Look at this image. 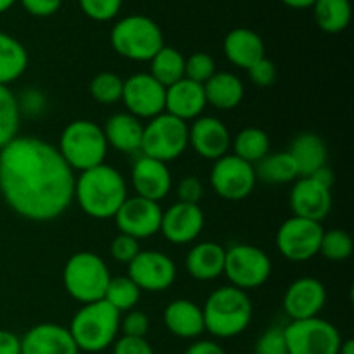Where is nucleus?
<instances>
[{
	"instance_id": "nucleus-35",
	"label": "nucleus",
	"mask_w": 354,
	"mask_h": 354,
	"mask_svg": "<svg viewBox=\"0 0 354 354\" xmlns=\"http://www.w3.org/2000/svg\"><path fill=\"white\" fill-rule=\"evenodd\" d=\"M21 124V111L17 97L9 86L0 85V149L17 137Z\"/></svg>"
},
{
	"instance_id": "nucleus-7",
	"label": "nucleus",
	"mask_w": 354,
	"mask_h": 354,
	"mask_svg": "<svg viewBox=\"0 0 354 354\" xmlns=\"http://www.w3.org/2000/svg\"><path fill=\"white\" fill-rule=\"evenodd\" d=\"M109 280L111 273L106 261L90 251L75 252L62 270L66 292L82 304L104 299Z\"/></svg>"
},
{
	"instance_id": "nucleus-34",
	"label": "nucleus",
	"mask_w": 354,
	"mask_h": 354,
	"mask_svg": "<svg viewBox=\"0 0 354 354\" xmlns=\"http://www.w3.org/2000/svg\"><path fill=\"white\" fill-rule=\"evenodd\" d=\"M142 290L133 283V280L128 275L124 277H111L107 283L104 301L109 303L118 313H127V311L135 310L137 303L140 301Z\"/></svg>"
},
{
	"instance_id": "nucleus-29",
	"label": "nucleus",
	"mask_w": 354,
	"mask_h": 354,
	"mask_svg": "<svg viewBox=\"0 0 354 354\" xmlns=\"http://www.w3.org/2000/svg\"><path fill=\"white\" fill-rule=\"evenodd\" d=\"M28 50L12 35L0 31V85L9 86L28 69Z\"/></svg>"
},
{
	"instance_id": "nucleus-12",
	"label": "nucleus",
	"mask_w": 354,
	"mask_h": 354,
	"mask_svg": "<svg viewBox=\"0 0 354 354\" xmlns=\"http://www.w3.org/2000/svg\"><path fill=\"white\" fill-rule=\"evenodd\" d=\"M256 171L254 166L242 161L235 154H225L213 162L209 173L211 189L225 201H242L254 190Z\"/></svg>"
},
{
	"instance_id": "nucleus-31",
	"label": "nucleus",
	"mask_w": 354,
	"mask_h": 354,
	"mask_svg": "<svg viewBox=\"0 0 354 354\" xmlns=\"http://www.w3.org/2000/svg\"><path fill=\"white\" fill-rule=\"evenodd\" d=\"M311 9H313L318 28L325 33H341L351 23V2L349 0H317Z\"/></svg>"
},
{
	"instance_id": "nucleus-48",
	"label": "nucleus",
	"mask_w": 354,
	"mask_h": 354,
	"mask_svg": "<svg viewBox=\"0 0 354 354\" xmlns=\"http://www.w3.org/2000/svg\"><path fill=\"white\" fill-rule=\"evenodd\" d=\"M0 354H21V337L0 328Z\"/></svg>"
},
{
	"instance_id": "nucleus-43",
	"label": "nucleus",
	"mask_w": 354,
	"mask_h": 354,
	"mask_svg": "<svg viewBox=\"0 0 354 354\" xmlns=\"http://www.w3.org/2000/svg\"><path fill=\"white\" fill-rule=\"evenodd\" d=\"M176 196H178L180 203L199 204V201L204 196L203 182L196 175L185 176V178L180 180L178 187H176Z\"/></svg>"
},
{
	"instance_id": "nucleus-23",
	"label": "nucleus",
	"mask_w": 354,
	"mask_h": 354,
	"mask_svg": "<svg viewBox=\"0 0 354 354\" xmlns=\"http://www.w3.org/2000/svg\"><path fill=\"white\" fill-rule=\"evenodd\" d=\"M223 54L228 62L248 71L252 64L266 57L265 41L254 30L234 28L223 40Z\"/></svg>"
},
{
	"instance_id": "nucleus-19",
	"label": "nucleus",
	"mask_w": 354,
	"mask_h": 354,
	"mask_svg": "<svg viewBox=\"0 0 354 354\" xmlns=\"http://www.w3.org/2000/svg\"><path fill=\"white\" fill-rule=\"evenodd\" d=\"M332 189L311 176H299L290 190V209L294 216L322 223L332 209Z\"/></svg>"
},
{
	"instance_id": "nucleus-51",
	"label": "nucleus",
	"mask_w": 354,
	"mask_h": 354,
	"mask_svg": "<svg viewBox=\"0 0 354 354\" xmlns=\"http://www.w3.org/2000/svg\"><path fill=\"white\" fill-rule=\"evenodd\" d=\"M282 2L292 9H310L317 0H282Z\"/></svg>"
},
{
	"instance_id": "nucleus-41",
	"label": "nucleus",
	"mask_w": 354,
	"mask_h": 354,
	"mask_svg": "<svg viewBox=\"0 0 354 354\" xmlns=\"http://www.w3.org/2000/svg\"><path fill=\"white\" fill-rule=\"evenodd\" d=\"M138 252H140V244L137 239L130 237V235L118 234L111 242V256L118 263L128 265Z\"/></svg>"
},
{
	"instance_id": "nucleus-30",
	"label": "nucleus",
	"mask_w": 354,
	"mask_h": 354,
	"mask_svg": "<svg viewBox=\"0 0 354 354\" xmlns=\"http://www.w3.org/2000/svg\"><path fill=\"white\" fill-rule=\"evenodd\" d=\"M256 178L270 185H283V183H294L299 178V171L290 158L289 152H270L254 165Z\"/></svg>"
},
{
	"instance_id": "nucleus-42",
	"label": "nucleus",
	"mask_w": 354,
	"mask_h": 354,
	"mask_svg": "<svg viewBox=\"0 0 354 354\" xmlns=\"http://www.w3.org/2000/svg\"><path fill=\"white\" fill-rule=\"evenodd\" d=\"M120 328L127 337H145L149 332V318L144 311H127L123 320H120Z\"/></svg>"
},
{
	"instance_id": "nucleus-50",
	"label": "nucleus",
	"mask_w": 354,
	"mask_h": 354,
	"mask_svg": "<svg viewBox=\"0 0 354 354\" xmlns=\"http://www.w3.org/2000/svg\"><path fill=\"white\" fill-rule=\"evenodd\" d=\"M310 176L313 180H317L318 183H322V185L328 187V189H332V185H334V182H335L334 171H332L328 166H324V168L317 169V171H315L313 175H310Z\"/></svg>"
},
{
	"instance_id": "nucleus-32",
	"label": "nucleus",
	"mask_w": 354,
	"mask_h": 354,
	"mask_svg": "<svg viewBox=\"0 0 354 354\" xmlns=\"http://www.w3.org/2000/svg\"><path fill=\"white\" fill-rule=\"evenodd\" d=\"M232 149L237 158L254 166L270 154V137L261 128L248 127L232 138Z\"/></svg>"
},
{
	"instance_id": "nucleus-5",
	"label": "nucleus",
	"mask_w": 354,
	"mask_h": 354,
	"mask_svg": "<svg viewBox=\"0 0 354 354\" xmlns=\"http://www.w3.org/2000/svg\"><path fill=\"white\" fill-rule=\"evenodd\" d=\"M55 147L73 171L82 173L102 165L109 145L104 137L102 127L95 121L75 120L66 124L59 137V145Z\"/></svg>"
},
{
	"instance_id": "nucleus-21",
	"label": "nucleus",
	"mask_w": 354,
	"mask_h": 354,
	"mask_svg": "<svg viewBox=\"0 0 354 354\" xmlns=\"http://www.w3.org/2000/svg\"><path fill=\"white\" fill-rule=\"evenodd\" d=\"M21 354H80V349L66 327L38 324L21 337Z\"/></svg>"
},
{
	"instance_id": "nucleus-25",
	"label": "nucleus",
	"mask_w": 354,
	"mask_h": 354,
	"mask_svg": "<svg viewBox=\"0 0 354 354\" xmlns=\"http://www.w3.org/2000/svg\"><path fill=\"white\" fill-rule=\"evenodd\" d=\"M104 137L109 147L123 154H137L142 147L144 124L130 113H116L102 127Z\"/></svg>"
},
{
	"instance_id": "nucleus-40",
	"label": "nucleus",
	"mask_w": 354,
	"mask_h": 354,
	"mask_svg": "<svg viewBox=\"0 0 354 354\" xmlns=\"http://www.w3.org/2000/svg\"><path fill=\"white\" fill-rule=\"evenodd\" d=\"M254 354H289L283 337V327L266 328L256 341Z\"/></svg>"
},
{
	"instance_id": "nucleus-8",
	"label": "nucleus",
	"mask_w": 354,
	"mask_h": 354,
	"mask_svg": "<svg viewBox=\"0 0 354 354\" xmlns=\"http://www.w3.org/2000/svg\"><path fill=\"white\" fill-rule=\"evenodd\" d=\"M189 147V123L162 113L144 124L142 156L169 162L178 159Z\"/></svg>"
},
{
	"instance_id": "nucleus-4",
	"label": "nucleus",
	"mask_w": 354,
	"mask_h": 354,
	"mask_svg": "<svg viewBox=\"0 0 354 354\" xmlns=\"http://www.w3.org/2000/svg\"><path fill=\"white\" fill-rule=\"evenodd\" d=\"M80 351L100 353L114 344L120 334V313L104 299L82 304L68 327Z\"/></svg>"
},
{
	"instance_id": "nucleus-44",
	"label": "nucleus",
	"mask_w": 354,
	"mask_h": 354,
	"mask_svg": "<svg viewBox=\"0 0 354 354\" xmlns=\"http://www.w3.org/2000/svg\"><path fill=\"white\" fill-rule=\"evenodd\" d=\"M249 78L254 85L258 86H270L275 83L277 80V68L270 59L263 57L261 61H258L256 64H252L251 68L248 69Z\"/></svg>"
},
{
	"instance_id": "nucleus-13",
	"label": "nucleus",
	"mask_w": 354,
	"mask_h": 354,
	"mask_svg": "<svg viewBox=\"0 0 354 354\" xmlns=\"http://www.w3.org/2000/svg\"><path fill=\"white\" fill-rule=\"evenodd\" d=\"M166 88L149 73H135L123 82L121 102L138 120H152L165 113Z\"/></svg>"
},
{
	"instance_id": "nucleus-18",
	"label": "nucleus",
	"mask_w": 354,
	"mask_h": 354,
	"mask_svg": "<svg viewBox=\"0 0 354 354\" xmlns=\"http://www.w3.org/2000/svg\"><path fill=\"white\" fill-rule=\"evenodd\" d=\"M189 145L201 158L216 161L230 151V131L218 118L199 116L189 128Z\"/></svg>"
},
{
	"instance_id": "nucleus-53",
	"label": "nucleus",
	"mask_w": 354,
	"mask_h": 354,
	"mask_svg": "<svg viewBox=\"0 0 354 354\" xmlns=\"http://www.w3.org/2000/svg\"><path fill=\"white\" fill-rule=\"evenodd\" d=\"M14 3H16V0H0V14L9 10Z\"/></svg>"
},
{
	"instance_id": "nucleus-10",
	"label": "nucleus",
	"mask_w": 354,
	"mask_h": 354,
	"mask_svg": "<svg viewBox=\"0 0 354 354\" xmlns=\"http://www.w3.org/2000/svg\"><path fill=\"white\" fill-rule=\"evenodd\" d=\"M223 275L232 287L248 292L268 282L272 275V259L256 245L235 244L227 249Z\"/></svg>"
},
{
	"instance_id": "nucleus-17",
	"label": "nucleus",
	"mask_w": 354,
	"mask_h": 354,
	"mask_svg": "<svg viewBox=\"0 0 354 354\" xmlns=\"http://www.w3.org/2000/svg\"><path fill=\"white\" fill-rule=\"evenodd\" d=\"M204 228V213L199 204L175 203L162 211L159 232L168 242L185 245L196 241Z\"/></svg>"
},
{
	"instance_id": "nucleus-38",
	"label": "nucleus",
	"mask_w": 354,
	"mask_h": 354,
	"mask_svg": "<svg viewBox=\"0 0 354 354\" xmlns=\"http://www.w3.org/2000/svg\"><path fill=\"white\" fill-rule=\"evenodd\" d=\"M216 73V62L207 52H194L185 59V78L204 85Z\"/></svg>"
},
{
	"instance_id": "nucleus-27",
	"label": "nucleus",
	"mask_w": 354,
	"mask_h": 354,
	"mask_svg": "<svg viewBox=\"0 0 354 354\" xmlns=\"http://www.w3.org/2000/svg\"><path fill=\"white\" fill-rule=\"evenodd\" d=\"M287 152H289L290 158L296 162L299 176H310L317 169L327 166V144H325V140L320 135L313 133V131L297 135Z\"/></svg>"
},
{
	"instance_id": "nucleus-36",
	"label": "nucleus",
	"mask_w": 354,
	"mask_h": 354,
	"mask_svg": "<svg viewBox=\"0 0 354 354\" xmlns=\"http://www.w3.org/2000/svg\"><path fill=\"white\" fill-rule=\"evenodd\" d=\"M123 82L124 80L121 76H118L116 73H99L90 82V95H92L93 100H97L99 104H104V106L120 102L121 95H123Z\"/></svg>"
},
{
	"instance_id": "nucleus-16",
	"label": "nucleus",
	"mask_w": 354,
	"mask_h": 354,
	"mask_svg": "<svg viewBox=\"0 0 354 354\" xmlns=\"http://www.w3.org/2000/svg\"><path fill=\"white\" fill-rule=\"evenodd\" d=\"M327 303V289L313 277L297 279L283 294V311L290 322L308 320L320 315Z\"/></svg>"
},
{
	"instance_id": "nucleus-26",
	"label": "nucleus",
	"mask_w": 354,
	"mask_h": 354,
	"mask_svg": "<svg viewBox=\"0 0 354 354\" xmlns=\"http://www.w3.org/2000/svg\"><path fill=\"white\" fill-rule=\"evenodd\" d=\"M227 249L216 242H199L190 248L185 258V268L192 279L199 282H211L223 275Z\"/></svg>"
},
{
	"instance_id": "nucleus-20",
	"label": "nucleus",
	"mask_w": 354,
	"mask_h": 354,
	"mask_svg": "<svg viewBox=\"0 0 354 354\" xmlns=\"http://www.w3.org/2000/svg\"><path fill=\"white\" fill-rule=\"evenodd\" d=\"M131 185L138 197L159 203L171 190V171L166 162L140 156L131 166Z\"/></svg>"
},
{
	"instance_id": "nucleus-14",
	"label": "nucleus",
	"mask_w": 354,
	"mask_h": 354,
	"mask_svg": "<svg viewBox=\"0 0 354 354\" xmlns=\"http://www.w3.org/2000/svg\"><path fill=\"white\" fill-rule=\"evenodd\" d=\"M128 277L145 292H162L175 283L176 266L161 251H140L128 263Z\"/></svg>"
},
{
	"instance_id": "nucleus-49",
	"label": "nucleus",
	"mask_w": 354,
	"mask_h": 354,
	"mask_svg": "<svg viewBox=\"0 0 354 354\" xmlns=\"http://www.w3.org/2000/svg\"><path fill=\"white\" fill-rule=\"evenodd\" d=\"M183 354H227L220 344L214 341H196L185 349Z\"/></svg>"
},
{
	"instance_id": "nucleus-52",
	"label": "nucleus",
	"mask_w": 354,
	"mask_h": 354,
	"mask_svg": "<svg viewBox=\"0 0 354 354\" xmlns=\"http://www.w3.org/2000/svg\"><path fill=\"white\" fill-rule=\"evenodd\" d=\"M339 354H354V341H353V339H346V341L341 342Z\"/></svg>"
},
{
	"instance_id": "nucleus-37",
	"label": "nucleus",
	"mask_w": 354,
	"mask_h": 354,
	"mask_svg": "<svg viewBox=\"0 0 354 354\" xmlns=\"http://www.w3.org/2000/svg\"><path fill=\"white\" fill-rule=\"evenodd\" d=\"M318 254H322L325 259H328V261H346V259L351 258L353 254L351 235L346 230H341V228L325 230L324 237H322Z\"/></svg>"
},
{
	"instance_id": "nucleus-3",
	"label": "nucleus",
	"mask_w": 354,
	"mask_h": 354,
	"mask_svg": "<svg viewBox=\"0 0 354 354\" xmlns=\"http://www.w3.org/2000/svg\"><path fill=\"white\" fill-rule=\"evenodd\" d=\"M204 328L216 339H232L248 330L252 303L245 290L232 286L218 287L203 306Z\"/></svg>"
},
{
	"instance_id": "nucleus-11",
	"label": "nucleus",
	"mask_w": 354,
	"mask_h": 354,
	"mask_svg": "<svg viewBox=\"0 0 354 354\" xmlns=\"http://www.w3.org/2000/svg\"><path fill=\"white\" fill-rule=\"evenodd\" d=\"M324 232V225L318 221L292 216L283 221L277 232V249L292 263L310 261L320 251Z\"/></svg>"
},
{
	"instance_id": "nucleus-46",
	"label": "nucleus",
	"mask_w": 354,
	"mask_h": 354,
	"mask_svg": "<svg viewBox=\"0 0 354 354\" xmlns=\"http://www.w3.org/2000/svg\"><path fill=\"white\" fill-rule=\"evenodd\" d=\"M113 354H154V349L145 337H123L116 339L113 344Z\"/></svg>"
},
{
	"instance_id": "nucleus-47",
	"label": "nucleus",
	"mask_w": 354,
	"mask_h": 354,
	"mask_svg": "<svg viewBox=\"0 0 354 354\" xmlns=\"http://www.w3.org/2000/svg\"><path fill=\"white\" fill-rule=\"evenodd\" d=\"M21 3L31 16L47 17L61 9L62 0H21Z\"/></svg>"
},
{
	"instance_id": "nucleus-6",
	"label": "nucleus",
	"mask_w": 354,
	"mask_h": 354,
	"mask_svg": "<svg viewBox=\"0 0 354 354\" xmlns=\"http://www.w3.org/2000/svg\"><path fill=\"white\" fill-rule=\"evenodd\" d=\"M111 45L121 57L147 62L165 47V35L154 19L133 14L114 24L111 30Z\"/></svg>"
},
{
	"instance_id": "nucleus-15",
	"label": "nucleus",
	"mask_w": 354,
	"mask_h": 354,
	"mask_svg": "<svg viewBox=\"0 0 354 354\" xmlns=\"http://www.w3.org/2000/svg\"><path fill=\"white\" fill-rule=\"evenodd\" d=\"M162 209L159 203L144 199V197H127L123 206L114 214V221L120 234L142 241L159 234L161 228Z\"/></svg>"
},
{
	"instance_id": "nucleus-28",
	"label": "nucleus",
	"mask_w": 354,
	"mask_h": 354,
	"mask_svg": "<svg viewBox=\"0 0 354 354\" xmlns=\"http://www.w3.org/2000/svg\"><path fill=\"white\" fill-rule=\"evenodd\" d=\"M203 86L206 102L218 111H232L244 100V83L230 71H216Z\"/></svg>"
},
{
	"instance_id": "nucleus-1",
	"label": "nucleus",
	"mask_w": 354,
	"mask_h": 354,
	"mask_svg": "<svg viewBox=\"0 0 354 354\" xmlns=\"http://www.w3.org/2000/svg\"><path fill=\"white\" fill-rule=\"evenodd\" d=\"M75 180L57 147L41 138L17 135L0 149V194L24 220H57L75 201Z\"/></svg>"
},
{
	"instance_id": "nucleus-45",
	"label": "nucleus",
	"mask_w": 354,
	"mask_h": 354,
	"mask_svg": "<svg viewBox=\"0 0 354 354\" xmlns=\"http://www.w3.org/2000/svg\"><path fill=\"white\" fill-rule=\"evenodd\" d=\"M45 99L44 93L37 88H28L23 92V97L17 99V106H19L21 114H28V116H38L45 111Z\"/></svg>"
},
{
	"instance_id": "nucleus-2",
	"label": "nucleus",
	"mask_w": 354,
	"mask_h": 354,
	"mask_svg": "<svg viewBox=\"0 0 354 354\" xmlns=\"http://www.w3.org/2000/svg\"><path fill=\"white\" fill-rule=\"evenodd\" d=\"M127 197V180L106 162L82 171L75 180V199L80 209L95 220L114 218Z\"/></svg>"
},
{
	"instance_id": "nucleus-9",
	"label": "nucleus",
	"mask_w": 354,
	"mask_h": 354,
	"mask_svg": "<svg viewBox=\"0 0 354 354\" xmlns=\"http://www.w3.org/2000/svg\"><path fill=\"white\" fill-rule=\"evenodd\" d=\"M283 337L289 354H339L342 342L337 327L318 317L290 322Z\"/></svg>"
},
{
	"instance_id": "nucleus-22",
	"label": "nucleus",
	"mask_w": 354,
	"mask_h": 354,
	"mask_svg": "<svg viewBox=\"0 0 354 354\" xmlns=\"http://www.w3.org/2000/svg\"><path fill=\"white\" fill-rule=\"evenodd\" d=\"M206 106V93H204V86L201 83L183 78L166 88L165 113L171 114L185 123L203 116Z\"/></svg>"
},
{
	"instance_id": "nucleus-33",
	"label": "nucleus",
	"mask_w": 354,
	"mask_h": 354,
	"mask_svg": "<svg viewBox=\"0 0 354 354\" xmlns=\"http://www.w3.org/2000/svg\"><path fill=\"white\" fill-rule=\"evenodd\" d=\"M149 62H151V73L149 75L156 82L161 83L165 88L185 78V57L176 48L165 45Z\"/></svg>"
},
{
	"instance_id": "nucleus-39",
	"label": "nucleus",
	"mask_w": 354,
	"mask_h": 354,
	"mask_svg": "<svg viewBox=\"0 0 354 354\" xmlns=\"http://www.w3.org/2000/svg\"><path fill=\"white\" fill-rule=\"evenodd\" d=\"M78 3L85 16L104 23V21L114 19L118 16L121 6H123V0H78Z\"/></svg>"
},
{
	"instance_id": "nucleus-24",
	"label": "nucleus",
	"mask_w": 354,
	"mask_h": 354,
	"mask_svg": "<svg viewBox=\"0 0 354 354\" xmlns=\"http://www.w3.org/2000/svg\"><path fill=\"white\" fill-rule=\"evenodd\" d=\"M169 334L180 339H197L206 332L203 308L189 299H175L165 308L162 313Z\"/></svg>"
}]
</instances>
